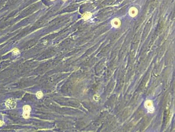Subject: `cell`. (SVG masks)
Returning a JSON list of instances; mask_svg holds the SVG:
<instances>
[{
  "instance_id": "7a4b0ae2",
  "label": "cell",
  "mask_w": 175,
  "mask_h": 132,
  "mask_svg": "<svg viewBox=\"0 0 175 132\" xmlns=\"http://www.w3.org/2000/svg\"><path fill=\"white\" fill-rule=\"evenodd\" d=\"M121 22L118 19H114L112 21V25L114 28H117L120 26L121 25Z\"/></svg>"
},
{
  "instance_id": "3957f363",
  "label": "cell",
  "mask_w": 175,
  "mask_h": 132,
  "mask_svg": "<svg viewBox=\"0 0 175 132\" xmlns=\"http://www.w3.org/2000/svg\"><path fill=\"white\" fill-rule=\"evenodd\" d=\"M42 95H43V94L41 92H39L37 94V96L38 98H41V97H42Z\"/></svg>"
},
{
  "instance_id": "6da1fadb",
  "label": "cell",
  "mask_w": 175,
  "mask_h": 132,
  "mask_svg": "<svg viewBox=\"0 0 175 132\" xmlns=\"http://www.w3.org/2000/svg\"><path fill=\"white\" fill-rule=\"evenodd\" d=\"M30 110H31V108L29 106H26L24 107V116L25 118H27L29 117Z\"/></svg>"
}]
</instances>
